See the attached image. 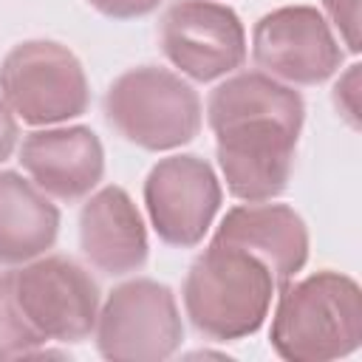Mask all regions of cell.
<instances>
[{"label": "cell", "instance_id": "6da1fadb", "mask_svg": "<svg viewBox=\"0 0 362 362\" xmlns=\"http://www.w3.org/2000/svg\"><path fill=\"white\" fill-rule=\"evenodd\" d=\"M303 119V96L263 71L235 74L209 93L206 122L235 198L272 201L288 187Z\"/></svg>", "mask_w": 362, "mask_h": 362}, {"label": "cell", "instance_id": "7a4b0ae2", "mask_svg": "<svg viewBox=\"0 0 362 362\" xmlns=\"http://www.w3.org/2000/svg\"><path fill=\"white\" fill-rule=\"evenodd\" d=\"M277 280L252 252L209 240L184 277V311L198 334L235 342L255 334L272 308Z\"/></svg>", "mask_w": 362, "mask_h": 362}, {"label": "cell", "instance_id": "3957f363", "mask_svg": "<svg viewBox=\"0 0 362 362\" xmlns=\"http://www.w3.org/2000/svg\"><path fill=\"white\" fill-rule=\"evenodd\" d=\"M269 342L286 362H331L362 345V291L342 272L322 269L283 283Z\"/></svg>", "mask_w": 362, "mask_h": 362}, {"label": "cell", "instance_id": "277c9868", "mask_svg": "<svg viewBox=\"0 0 362 362\" xmlns=\"http://www.w3.org/2000/svg\"><path fill=\"white\" fill-rule=\"evenodd\" d=\"M107 124L141 150H175L189 144L204 122L198 90L181 74L139 65L119 74L105 93Z\"/></svg>", "mask_w": 362, "mask_h": 362}, {"label": "cell", "instance_id": "5b68a950", "mask_svg": "<svg viewBox=\"0 0 362 362\" xmlns=\"http://www.w3.org/2000/svg\"><path fill=\"white\" fill-rule=\"evenodd\" d=\"M0 96L25 124H62L90 105V85L76 54L54 40H25L0 62Z\"/></svg>", "mask_w": 362, "mask_h": 362}, {"label": "cell", "instance_id": "8992f818", "mask_svg": "<svg viewBox=\"0 0 362 362\" xmlns=\"http://www.w3.org/2000/svg\"><path fill=\"white\" fill-rule=\"evenodd\" d=\"M96 348L110 362H161L184 339V322L170 286L136 277L119 283L99 305Z\"/></svg>", "mask_w": 362, "mask_h": 362}, {"label": "cell", "instance_id": "52a82bcc", "mask_svg": "<svg viewBox=\"0 0 362 362\" xmlns=\"http://www.w3.org/2000/svg\"><path fill=\"white\" fill-rule=\"evenodd\" d=\"M14 300L45 342H82L99 317V286L85 266L62 255H40L11 272Z\"/></svg>", "mask_w": 362, "mask_h": 362}, {"label": "cell", "instance_id": "ba28073f", "mask_svg": "<svg viewBox=\"0 0 362 362\" xmlns=\"http://www.w3.org/2000/svg\"><path fill=\"white\" fill-rule=\"evenodd\" d=\"M252 59L286 85H320L339 71L345 54L322 11L280 6L255 23Z\"/></svg>", "mask_w": 362, "mask_h": 362}, {"label": "cell", "instance_id": "9c48e42d", "mask_svg": "<svg viewBox=\"0 0 362 362\" xmlns=\"http://www.w3.org/2000/svg\"><path fill=\"white\" fill-rule=\"evenodd\" d=\"M221 181L212 164L192 153L158 158L144 178V206L156 235L178 249H192L221 209Z\"/></svg>", "mask_w": 362, "mask_h": 362}, {"label": "cell", "instance_id": "30bf717a", "mask_svg": "<svg viewBox=\"0 0 362 362\" xmlns=\"http://www.w3.org/2000/svg\"><path fill=\"white\" fill-rule=\"evenodd\" d=\"M161 51L184 76L212 82L246 62L240 17L215 0H175L161 17Z\"/></svg>", "mask_w": 362, "mask_h": 362}, {"label": "cell", "instance_id": "8fae6325", "mask_svg": "<svg viewBox=\"0 0 362 362\" xmlns=\"http://www.w3.org/2000/svg\"><path fill=\"white\" fill-rule=\"evenodd\" d=\"M20 164L28 178L57 201H79L105 175V150L85 124L34 130L20 144Z\"/></svg>", "mask_w": 362, "mask_h": 362}, {"label": "cell", "instance_id": "7c38bea8", "mask_svg": "<svg viewBox=\"0 0 362 362\" xmlns=\"http://www.w3.org/2000/svg\"><path fill=\"white\" fill-rule=\"evenodd\" d=\"M212 240L240 246L260 257L272 269L277 286L303 272L308 260L305 221L286 204L246 201L240 206H232L218 223Z\"/></svg>", "mask_w": 362, "mask_h": 362}, {"label": "cell", "instance_id": "4fadbf2b", "mask_svg": "<svg viewBox=\"0 0 362 362\" xmlns=\"http://www.w3.org/2000/svg\"><path fill=\"white\" fill-rule=\"evenodd\" d=\"M79 246L90 266L110 277L139 272L147 263V229L127 189L110 184L82 204Z\"/></svg>", "mask_w": 362, "mask_h": 362}, {"label": "cell", "instance_id": "5bb4252c", "mask_svg": "<svg viewBox=\"0 0 362 362\" xmlns=\"http://www.w3.org/2000/svg\"><path fill=\"white\" fill-rule=\"evenodd\" d=\"M59 235V209L25 175L0 170V266L45 255Z\"/></svg>", "mask_w": 362, "mask_h": 362}, {"label": "cell", "instance_id": "9a60e30c", "mask_svg": "<svg viewBox=\"0 0 362 362\" xmlns=\"http://www.w3.org/2000/svg\"><path fill=\"white\" fill-rule=\"evenodd\" d=\"M42 345H45V337H40L31 328V322L23 317L14 300L11 272H3L0 274V359L34 356Z\"/></svg>", "mask_w": 362, "mask_h": 362}, {"label": "cell", "instance_id": "2e32d148", "mask_svg": "<svg viewBox=\"0 0 362 362\" xmlns=\"http://www.w3.org/2000/svg\"><path fill=\"white\" fill-rule=\"evenodd\" d=\"M328 25L337 28L342 45H348L351 54H359V0H322Z\"/></svg>", "mask_w": 362, "mask_h": 362}, {"label": "cell", "instance_id": "e0dca14e", "mask_svg": "<svg viewBox=\"0 0 362 362\" xmlns=\"http://www.w3.org/2000/svg\"><path fill=\"white\" fill-rule=\"evenodd\" d=\"M334 105L351 122V127H359V65H351L334 85Z\"/></svg>", "mask_w": 362, "mask_h": 362}, {"label": "cell", "instance_id": "ac0fdd59", "mask_svg": "<svg viewBox=\"0 0 362 362\" xmlns=\"http://www.w3.org/2000/svg\"><path fill=\"white\" fill-rule=\"evenodd\" d=\"M88 3L110 20H136L156 11L164 0H88Z\"/></svg>", "mask_w": 362, "mask_h": 362}, {"label": "cell", "instance_id": "d6986e66", "mask_svg": "<svg viewBox=\"0 0 362 362\" xmlns=\"http://www.w3.org/2000/svg\"><path fill=\"white\" fill-rule=\"evenodd\" d=\"M17 136H20V130H17V116L11 113V107L6 105V99L0 96V164L14 153Z\"/></svg>", "mask_w": 362, "mask_h": 362}]
</instances>
